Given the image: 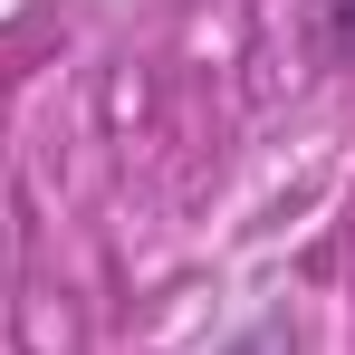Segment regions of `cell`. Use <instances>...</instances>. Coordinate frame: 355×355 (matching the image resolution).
Masks as SVG:
<instances>
[{"mask_svg": "<svg viewBox=\"0 0 355 355\" xmlns=\"http://www.w3.org/2000/svg\"><path fill=\"white\" fill-rule=\"evenodd\" d=\"M221 355H297V336H288V317H259V327H240Z\"/></svg>", "mask_w": 355, "mask_h": 355, "instance_id": "obj_1", "label": "cell"}]
</instances>
